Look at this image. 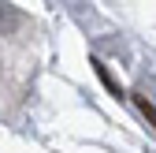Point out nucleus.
Masks as SVG:
<instances>
[{
	"mask_svg": "<svg viewBox=\"0 0 156 153\" xmlns=\"http://www.w3.org/2000/svg\"><path fill=\"white\" fill-rule=\"evenodd\" d=\"M23 26V11H15L8 0H0V34H15Z\"/></svg>",
	"mask_w": 156,
	"mask_h": 153,
	"instance_id": "f257e3e1",
	"label": "nucleus"
},
{
	"mask_svg": "<svg viewBox=\"0 0 156 153\" xmlns=\"http://www.w3.org/2000/svg\"><path fill=\"white\" fill-rule=\"evenodd\" d=\"M134 101H138V108H141V116H145V120H149V123L156 127V105H152V101L145 97V93H134Z\"/></svg>",
	"mask_w": 156,
	"mask_h": 153,
	"instance_id": "7ed1b4c3",
	"label": "nucleus"
},
{
	"mask_svg": "<svg viewBox=\"0 0 156 153\" xmlns=\"http://www.w3.org/2000/svg\"><path fill=\"white\" fill-rule=\"evenodd\" d=\"M93 71H97V79H101V82L108 86V93H112V97H123V90H119V86H115V79H112V75H108V67H104L101 60H93Z\"/></svg>",
	"mask_w": 156,
	"mask_h": 153,
	"instance_id": "f03ea898",
	"label": "nucleus"
}]
</instances>
